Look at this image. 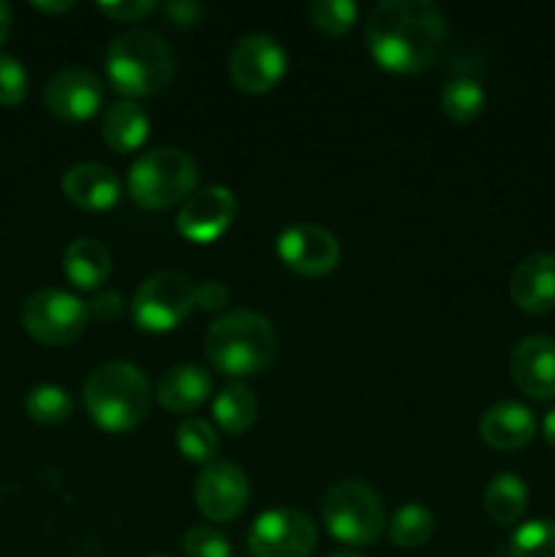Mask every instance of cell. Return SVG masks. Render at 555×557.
Masks as SVG:
<instances>
[{"mask_svg": "<svg viewBox=\"0 0 555 557\" xmlns=\"http://www.w3.org/2000/svg\"><path fill=\"white\" fill-rule=\"evenodd\" d=\"M435 531V517L428 506L422 504H406L392 515L390 528V542L395 547H422Z\"/></svg>", "mask_w": 555, "mask_h": 557, "instance_id": "cell-25", "label": "cell"}, {"mask_svg": "<svg viewBox=\"0 0 555 557\" xmlns=\"http://www.w3.org/2000/svg\"><path fill=\"white\" fill-rule=\"evenodd\" d=\"M321 520L337 542L354 547L375 544L386 528L379 493L359 479H343L326 490L321 498Z\"/></svg>", "mask_w": 555, "mask_h": 557, "instance_id": "cell-6", "label": "cell"}, {"mask_svg": "<svg viewBox=\"0 0 555 557\" xmlns=\"http://www.w3.org/2000/svg\"><path fill=\"white\" fill-rule=\"evenodd\" d=\"M515 305L526 313H547L555 308V253L536 250L515 267L509 281Z\"/></svg>", "mask_w": 555, "mask_h": 557, "instance_id": "cell-16", "label": "cell"}, {"mask_svg": "<svg viewBox=\"0 0 555 557\" xmlns=\"http://www.w3.org/2000/svg\"><path fill=\"white\" fill-rule=\"evenodd\" d=\"M150 381L134 362H103L87 375L85 406L98 428L125 433L150 413Z\"/></svg>", "mask_w": 555, "mask_h": 557, "instance_id": "cell-4", "label": "cell"}, {"mask_svg": "<svg viewBox=\"0 0 555 557\" xmlns=\"http://www.w3.org/2000/svg\"><path fill=\"white\" fill-rule=\"evenodd\" d=\"M63 194L82 210H109L120 199V177L103 163H74L63 174Z\"/></svg>", "mask_w": 555, "mask_h": 557, "instance_id": "cell-18", "label": "cell"}, {"mask_svg": "<svg viewBox=\"0 0 555 557\" xmlns=\"http://www.w3.org/2000/svg\"><path fill=\"white\" fill-rule=\"evenodd\" d=\"M158 400L163 408L174 413H188L196 411L207 397L212 395V379L201 364L183 362L169 368L166 373L158 379L156 389Z\"/></svg>", "mask_w": 555, "mask_h": 557, "instance_id": "cell-19", "label": "cell"}, {"mask_svg": "<svg viewBox=\"0 0 555 557\" xmlns=\"http://www.w3.org/2000/svg\"><path fill=\"white\" fill-rule=\"evenodd\" d=\"M163 14L180 27H188V25H199L201 16H205V5L196 3V0H172V3H163L161 5Z\"/></svg>", "mask_w": 555, "mask_h": 557, "instance_id": "cell-34", "label": "cell"}, {"mask_svg": "<svg viewBox=\"0 0 555 557\" xmlns=\"http://www.w3.org/2000/svg\"><path fill=\"white\" fill-rule=\"evenodd\" d=\"M194 308V283L180 270H158L141 281L131 299L134 321L147 332H169Z\"/></svg>", "mask_w": 555, "mask_h": 557, "instance_id": "cell-8", "label": "cell"}, {"mask_svg": "<svg viewBox=\"0 0 555 557\" xmlns=\"http://www.w3.org/2000/svg\"><path fill=\"white\" fill-rule=\"evenodd\" d=\"M87 308H90V313L98 315V319L112 321L123 313V299H120L118 292H103V294H98V297L92 299Z\"/></svg>", "mask_w": 555, "mask_h": 557, "instance_id": "cell-35", "label": "cell"}, {"mask_svg": "<svg viewBox=\"0 0 555 557\" xmlns=\"http://www.w3.org/2000/svg\"><path fill=\"white\" fill-rule=\"evenodd\" d=\"M33 9L47 11V14H63V11L74 9V0H33Z\"/></svg>", "mask_w": 555, "mask_h": 557, "instance_id": "cell-36", "label": "cell"}, {"mask_svg": "<svg viewBox=\"0 0 555 557\" xmlns=\"http://www.w3.org/2000/svg\"><path fill=\"white\" fill-rule=\"evenodd\" d=\"M528 506V487L520 473L501 471L495 473L484 490V509L490 520L498 525H515Z\"/></svg>", "mask_w": 555, "mask_h": 557, "instance_id": "cell-23", "label": "cell"}, {"mask_svg": "<svg viewBox=\"0 0 555 557\" xmlns=\"http://www.w3.org/2000/svg\"><path fill=\"white\" fill-rule=\"evenodd\" d=\"M229 302V288L221 281H201L199 286H194V305L196 308L207 310H223Z\"/></svg>", "mask_w": 555, "mask_h": 557, "instance_id": "cell-33", "label": "cell"}, {"mask_svg": "<svg viewBox=\"0 0 555 557\" xmlns=\"http://www.w3.org/2000/svg\"><path fill=\"white\" fill-rule=\"evenodd\" d=\"M103 101V82L92 71L71 65V69L58 71L44 87V107L60 120L79 123L90 120L101 109Z\"/></svg>", "mask_w": 555, "mask_h": 557, "instance_id": "cell-14", "label": "cell"}, {"mask_svg": "<svg viewBox=\"0 0 555 557\" xmlns=\"http://www.w3.org/2000/svg\"><path fill=\"white\" fill-rule=\"evenodd\" d=\"M205 354L212 368L223 375H259L270 368L278 354L275 326L256 310H226L207 330Z\"/></svg>", "mask_w": 555, "mask_h": 557, "instance_id": "cell-2", "label": "cell"}, {"mask_svg": "<svg viewBox=\"0 0 555 557\" xmlns=\"http://www.w3.org/2000/svg\"><path fill=\"white\" fill-rule=\"evenodd\" d=\"M484 103H488V92H484L482 82L473 76H455L441 90V109L455 123H471L482 114Z\"/></svg>", "mask_w": 555, "mask_h": 557, "instance_id": "cell-24", "label": "cell"}, {"mask_svg": "<svg viewBox=\"0 0 555 557\" xmlns=\"http://www.w3.org/2000/svg\"><path fill=\"white\" fill-rule=\"evenodd\" d=\"M542 433H544V441H547V444L555 449V406L550 408L547 413H544V419H542Z\"/></svg>", "mask_w": 555, "mask_h": 557, "instance_id": "cell-37", "label": "cell"}, {"mask_svg": "<svg viewBox=\"0 0 555 557\" xmlns=\"http://www.w3.org/2000/svg\"><path fill=\"white\" fill-rule=\"evenodd\" d=\"M98 11L112 16L114 22H136L150 16L158 9L156 0H98Z\"/></svg>", "mask_w": 555, "mask_h": 557, "instance_id": "cell-32", "label": "cell"}, {"mask_svg": "<svg viewBox=\"0 0 555 557\" xmlns=\"http://www.w3.org/2000/svg\"><path fill=\"white\" fill-rule=\"evenodd\" d=\"M511 557H555V520H528L511 533Z\"/></svg>", "mask_w": 555, "mask_h": 557, "instance_id": "cell-28", "label": "cell"}, {"mask_svg": "<svg viewBox=\"0 0 555 557\" xmlns=\"http://www.w3.org/2000/svg\"><path fill=\"white\" fill-rule=\"evenodd\" d=\"M319 542V528L299 509H270L256 517L248 533L254 557H310Z\"/></svg>", "mask_w": 555, "mask_h": 557, "instance_id": "cell-9", "label": "cell"}, {"mask_svg": "<svg viewBox=\"0 0 555 557\" xmlns=\"http://www.w3.org/2000/svg\"><path fill=\"white\" fill-rule=\"evenodd\" d=\"M147 134H150V117L145 109L131 98L114 101L112 107L103 112L101 120V136L114 152H134L145 145Z\"/></svg>", "mask_w": 555, "mask_h": 557, "instance_id": "cell-21", "label": "cell"}, {"mask_svg": "<svg viewBox=\"0 0 555 557\" xmlns=\"http://www.w3.org/2000/svg\"><path fill=\"white\" fill-rule=\"evenodd\" d=\"M174 69V49L150 27H131L107 47L109 85L125 98L156 96L172 82Z\"/></svg>", "mask_w": 555, "mask_h": 557, "instance_id": "cell-3", "label": "cell"}, {"mask_svg": "<svg viewBox=\"0 0 555 557\" xmlns=\"http://www.w3.org/2000/svg\"><path fill=\"white\" fill-rule=\"evenodd\" d=\"M359 16V5L354 0H313L310 3V20L319 30L330 36L351 30V25Z\"/></svg>", "mask_w": 555, "mask_h": 557, "instance_id": "cell-29", "label": "cell"}, {"mask_svg": "<svg viewBox=\"0 0 555 557\" xmlns=\"http://www.w3.org/2000/svg\"><path fill=\"white\" fill-rule=\"evenodd\" d=\"M511 379L536 400L555 397V337L526 335L515 343L509 357Z\"/></svg>", "mask_w": 555, "mask_h": 557, "instance_id": "cell-15", "label": "cell"}, {"mask_svg": "<svg viewBox=\"0 0 555 557\" xmlns=\"http://www.w3.org/2000/svg\"><path fill=\"white\" fill-rule=\"evenodd\" d=\"M286 49L270 33H248L229 52V76L243 92H270L286 74Z\"/></svg>", "mask_w": 555, "mask_h": 557, "instance_id": "cell-10", "label": "cell"}, {"mask_svg": "<svg viewBox=\"0 0 555 557\" xmlns=\"http://www.w3.org/2000/svg\"><path fill=\"white\" fill-rule=\"evenodd\" d=\"M218 433L207 419L201 417H188L180 422L177 428V449L183 451L185 460L190 462H215L218 455Z\"/></svg>", "mask_w": 555, "mask_h": 557, "instance_id": "cell-27", "label": "cell"}, {"mask_svg": "<svg viewBox=\"0 0 555 557\" xmlns=\"http://www.w3.org/2000/svg\"><path fill=\"white\" fill-rule=\"evenodd\" d=\"M275 250L288 270L305 277L330 275L341 264V243L319 223H292L275 239Z\"/></svg>", "mask_w": 555, "mask_h": 557, "instance_id": "cell-11", "label": "cell"}, {"mask_svg": "<svg viewBox=\"0 0 555 557\" xmlns=\"http://www.w3.org/2000/svg\"><path fill=\"white\" fill-rule=\"evenodd\" d=\"M30 90V76H27L22 60L14 54H0V107H16L25 101Z\"/></svg>", "mask_w": 555, "mask_h": 557, "instance_id": "cell-31", "label": "cell"}, {"mask_svg": "<svg viewBox=\"0 0 555 557\" xmlns=\"http://www.w3.org/2000/svg\"><path fill=\"white\" fill-rule=\"evenodd\" d=\"M150 557H169V555H163V553H158V555H150Z\"/></svg>", "mask_w": 555, "mask_h": 557, "instance_id": "cell-40", "label": "cell"}, {"mask_svg": "<svg viewBox=\"0 0 555 557\" xmlns=\"http://www.w3.org/2000/svg\"><path fill=\"white\" fill-rule=\"evenodd\" d=\"M199 183V166L180 147H152L141 152L128 172L131 199L147 210H163L185 201Z\"/></svg>", "mask_w": 555, "mask_h": 557, "instance_id": "cell-5", "label": "cell"}, {"mask_svg": "<svg viewBox=\"0 0 555 557\" xmlns=\"http://www.w3.org/2000/svg\"><path fill=\"white\" fill-rule=\"evenodd\" d=\"M194 498L201 515L212 522H229L239 517L248 506L250 484L239 466L229 460H215L201 468L194 484Z\"/></svg>", "mask_w": 555, "mask_h": 557, "instance_id": "cell-12", "label": "cell"}, {"mask_svg": "<svg viewBox=\"0 0 555 557\" xmlns=\"http://www.w3.org/2000/svg\"><path fill=\"white\" fill-rule=\"evenodd\" d=\"M65 277L82 292H96L109 281L112 272V253L96 237H79L63 253Z\"/></svg>", "mask_w": 555, "mask_h": 557, "instance_id": "cell-20", "label": "cell"}, {"mask_svg": "<svg viewBox=\"0 0 555 557\" xmlns=\"http://www.w3.org/2000/svg\"><path fill=\"white\" fill-rule=\"evenodd\" d=\"M212 417H215L218 428L229 435H243L254 428L256 417H259V400L250 392V386L226 384L212 400Z\"/></svg>", "mask_w": 555, "mask_h": 557, "instance_id": "cell-22", "label": "cell"}, {"mask_svg": "<svg viewBox=\"0 0 555 557\" xmlns=\"http://www.w3.org/2000/svg\"><path fill=\"white\" fill-rule=\"evenodd\" d=\"M22 326L44 346H69L85 335L90 308L63 288H38L22 305Z\"/></svg>", "mask_w": 555, "mask_h": 557, "instance_id": "cell-7", "label": "cell"}, {"mask_svg": "<svg viewBox=\"0 0 555 557\" xmlns=\"http://www.w3.org/2000/svg\"><path fill=\"white\" fill-rule=\"evenodd\" d=\"M9 33H11V5L0 0V44L9 38Z\"/></svg>", "mask_w": 555, "mask_h": 557, "instance_id": "cell-38", "label": "cell"}, {"mask_svg": "<svg viewBox=\"0 0 555 557\" xmlns=\"http://www.w3.org/2000/svg\"><path fill=\"white\" fill-rule=\"evenodd\" d=\"M326 557H362V555H357V553H332V555H326Z\"/></svg>", "mask_w": 555, "mask_h": 557, "instance_id": "cell-39", "label": "cell"}, {"mask_svg": "<svg viewBox=\"0 0 555 557\" xmlns=\"http://www.w3.org/2000/svg\"><path fill=\"white\" fill-rule=\"evenodd\" d=\"M365 41L381 69L419 74L444 52V11L433 0H381L368 16Z\"/></svg>", "mask_w": 555, "mask_h": 557, "instance_id": "cell-1", "label": "cell"}, {"mask_svg": "<svg viewBox=\"0 0 555 557\" xmlns=\"http://www.w3.org/2000/svg\"><path fill=\"white\" fill-rule=\"evenodd\" d=\"M237 218V196L226 185H207L183 201L177 232L190 243H215Z\"/></svg>", "mask_w": 555, "mask_h": 557, "instance_id": "cell-13", "label": "cell"}, {"mask_svg": "<svg viewBox=\"0 0 555 557\" xmlns=\"http://www.w3.org/2000/svg\"><path fill=\"white\" fill-rule=\"evenodd\" d=\"M185 557H232V544L218 528L194 525L183 536Z\"/></svg>", "mask_w": 555, "mask_h": 557, "instance_id": "cell-30", "label": "cell"}, {"mask_svg": "<svg viewBox=\"0 0 555 557\" xmlns=\"http://www.w3.org/2000/svg\"><path fill=\"white\" fill-rule=\"evenodd\" d=\"M25 411L38 424H60L74 413V397L65 386L36 384L27 392Z\"/></svg>", "mask_w": 555, "mask_h": 557, "instance_id": "cell-26", "label": "cell"}, {"mask_svg": "<svg viewBox=\"0 0 555 557\" xmlns=\"http://www.w3.org/2000/svg\"><path fill=\"white\" fill-rule=\"evenodd\" d=\"M479 435L493 449H520L536 435V417L517 400H501L490 406L479 419Z\"/></svg>", "mask_w": 555, "mask_h": 557, "instance_id": "cell-17", "label": "cell"}]
</instances>
